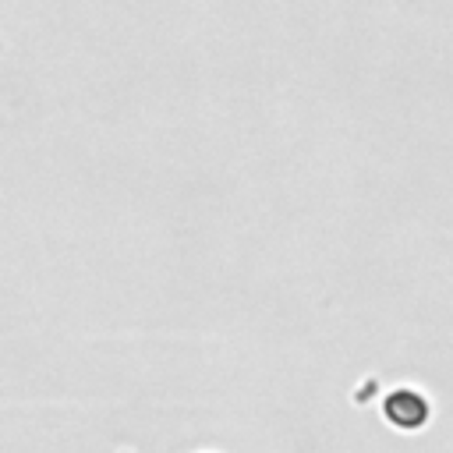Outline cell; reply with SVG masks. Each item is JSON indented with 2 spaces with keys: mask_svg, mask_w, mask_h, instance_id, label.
I'll return each instance as SVG.
<instances>
[{
  "mask_svg": "<svg viewBox=\"0 0 453 453\" xmlns=\"http://www.w3.org/2000/svg\"><path fill=\"white\" fill-rule=\"evenodd\" d=\"M382 414L393 428L400 432H414L421 428L428 418H432V403L421 389H411V386H396L382 396Z\"/></svg>",
  "mask_w": 453,
  "mask_h": 453,
  "instance_id": "obj_1",
  "label": "cell"
}]
</instances>
